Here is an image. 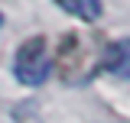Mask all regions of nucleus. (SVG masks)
<instances>
[{
  "label": "nucleus",
  "instance_id": "1",
  "mask_svg": "<svg viewBox=\"0 0 130 123\" xmlns=\"http://www.w3.org/2000/svg\"><path fill=\"white\" fill-rule=\"evenodd\" d=\"M94 39L78 36V32H65L59 49H55V75L65 84H85L94 75Z\"/></svg>",
  "mask_w": 130,
  "mask_h": 123
},
{
  "label": "nucleus",
  "instance_id": "2",
  "mask_svg": "<svg viewBox=\"0 0 130 123\" xmlns=\"http://www.w3.org/2000/svg\"><path fill=\"white\" fill-rule=\"evenodd\" d=\"M49 71H52V58L46 52V36H29L16 49V58H13L16 81L26 84V88H39L49 78Z\"/></svg>",
  "mask_w": 130,
  "mask_h": 123
},
{
  "label": "nucleus",
  "instance_id": "3",
  "mask_svg": "<svg viewBox=\"0 0 130 123\" xmlns=\"http://www.w3.org/2000/svg\"><path fill=\"white\" fill-rule=\"evenodd\" d=\"M101 71H111L117 78H130V36L101 46Z\"/></svg>",
  "mask_w": 130,
  "mask_h": 123
},
{
  "label": "nucleus",
  "instance_id": "4",
  "mask_svg": "<svg viewBox=\"0 0 130 123\" xmlns=\"http://www.w3.org/2000/svg\"><path fill=\"white\" fill-rule=\"evenodd\" d=\"M59 7H62L68 16H75V19H85V23H94L101 19V0H55Z\"/></svg>",
  "mask_w": 130,
  "mask_h": 123
},
{
  "label": "nucleus",
  "instance_id": "5",
  "mask_svg": "<svg viewBox=\"0 0 130 123\" xmlns=\"http://www.w3.org/2000/svg\"><path fill=\"white\" fill-rule=\"evenodd\" d=\"M0 26H3V13H0Z\"/></svg>",
  "mask_w": 130,
  "mask_h": 123
}]
</instances>
